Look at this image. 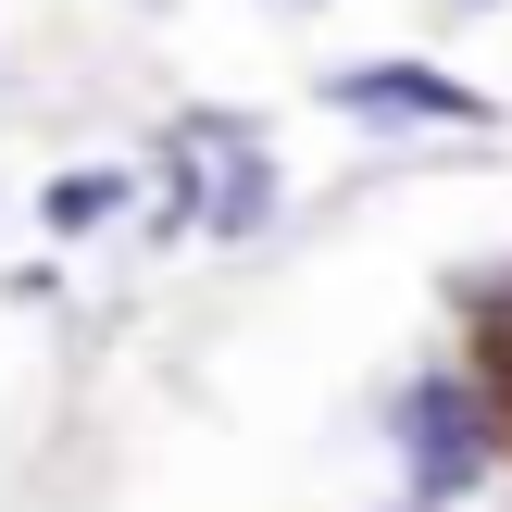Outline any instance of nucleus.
<instances>
[{"instance_id": "1", "label": "nucleus", "mask_w": 512, "mask_h": 512, "mask_svg": "<svg viewBox=\"0 0 512 512\" xmlns=\"http://www.w3.org/2000/svg\"><path fill=\"white\" fill-rule=\"evenodd\" d=\"M163 200L200 225V238H263L275 163H263V138H250L238 113H175V138H163Z\"/></svg>"}, {"instance_id": "2", "label": "nucleus", "mask_w": 512, "mask_h": 512, "mask_svg": "<svg viewBox=\"0 0 512 512\" xmlns=\"http://www.w3.org/2000/svg\"><path fill=\"white\" fill-rule=\"evenodd\" d=\"M400 463H413V500H425V512H438V500H463L475 475L500 463L488 400H475L463 375H425V388H400Z\"/></svg>"}, {"instance_id": "3", "label": "nucleus", "mask_w": 512, "mask_h": 512, "mask_svg": "<svg viewBox=\"0 0 512 512\" xmlns=\"http://www.w3.org/2000/svg\"><path fill=\"white\" fill-rule=\"evenodd\" d=\"M325 100H338V113H413V125H488V88L425 75V63H338Z\"/></svg>"}, {"instance_id": "4", "label": "nucleus", "mask_w": 512, "mask_h": 512, "mask_svg": "<svg viewBox=\"0 0 512 512\" xmlns=\"http://www.w3.org/2000/svg\"><path fill=\"white\" fill-rule=\"evenodd\" d=\"M475 400H488V425L512 438V275L500 288H475V375H463Z\"/></svg>"}, {"instance_id": "5", "label": "nucleus", "mask_w": 512, "mask_h": 512, "mask_svg": "<svg viewBox=\"0 0 512 512\" xmlns=\"http://www.w3.org/2000/svg\"><path fill=\"white\" fill-rule=\"evenodd\" d=\"M113 200H125V175H50V200H38V213H50V238H75V225H100Z\"/></svg>"}]
</instances>
